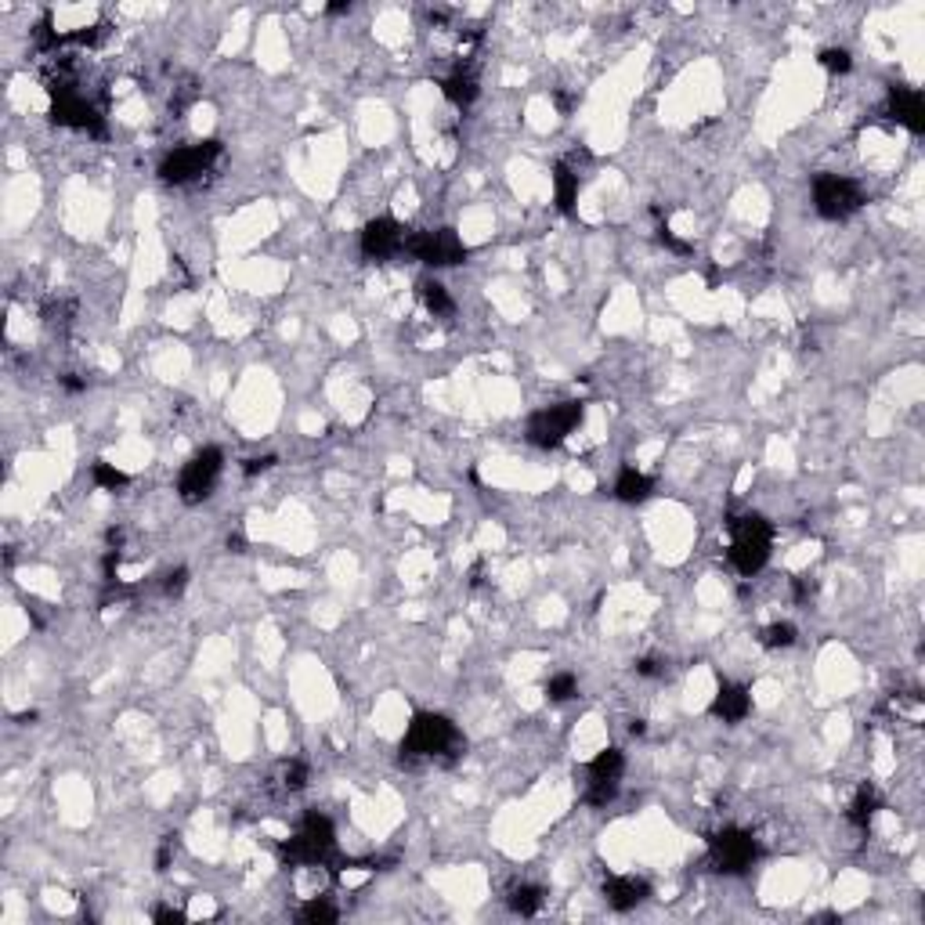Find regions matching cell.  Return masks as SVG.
I'll return each instance as SVG.
<instances>
[{"label": "cell", "instance_id": "cell-1", "mask_svg": "<svg viewBox=\"0 0 925 925\" xmlns=\"http://www.w3.org/2000/svg\"><path fill=\"white\" fill-rule=\"evenodd\" d=\"M463 748V734L456 723L441 712H416L405 737H401V756L405 759H452Z\"/></svg>", "mask_w": 925, "mask_h": 925}, {"label": "cell", "instance_id": "cell-2", "mask_svg": "<svg viewBox=\"0 0 925 925\" xmlns=\"http://www.w3.org/2000/svg\"><path fill=\"white\" fill-rule=\"evenodd\" d=\"M727 532H730V564L741 572V575H756L766 568L770 561V546H774V528L766 517L759 514H741V517H730L727 521Z\"/></svg>", "mask_w": 925, "mask_h": 925}, {"label": "cell", "instance_id": "cell-3", "mask_svg": "<svg viewBox=\"0 0 925 925\" xmlns=\"http://www.w3.org/2000/svg\"><path fill=\"white\" fill-rule=\"evenodd\" d=\"M336 853V832H332V821L318 810L304 814L301 828L279 846V861L297 868V864H325L329 857Z\"/></svg>", "mask_w": 925, "mask_h": 925}, {"label": "cell", "instance_id": "cell-4", "mask_svg": "<svg viewBox=\"0 0 925 925\" xmlns=\"http://www.w3.org/2000/svg\"><path fill=\"white\" fill-rule=\"evenodd\" d=\"M864 207V192L853 178L843 174H817L814 178V210L824 221H846Z\"/></svg>", "mask_w": 925, "mask_h": 925}, {"label": "cell", "instance_id": "cell-5", "mask_svg": "<svg viewBox=\"0 0 925 925\" xmlns=\"http://www.w3.org/2000/svg\"><path fill=\"white\" fill-rule=\"evenodd\" d=\"M759 861V843L745 828H719L708 835V864L723 875H741Z\"/></svg>", "mask_w": 925, "mask_h": 925}, {"label": "cell", "instance_id": "cell-6", "mask_svg": "<svg viewBox=\"0 0 925 925\" xmlns=\"http://www.w3.org/2000/svg\"><path fill=\"white\" fill-rule=\"evenodd\" d=\"M405 250H409L416 261H423L427 268H456V265H463V261L470 257V250H467V243L456 236V228H427V232H416V236H409Z\"/></svg>", "mask_w": 925, "mask_h": 925}, {"label": "cell", "instance_id": "cell-7", "mask_svg": "<svg viewBox=\"0 0 925 925\" xmlns=\"http://www.w3.org/2000/svg\"><path fill=\"white\" fill-rule=\"evenodd\" d=\"M221 141L217 138H207V141H196V145H181V149H174L167 159H163V167H159V178L167 181V185H188V181H196V178H203L217 159H221Z\"/></svg>", "mask_w": 925, "mask_h": 925}, {"label": "cell", "instance_id": "cell-8", "mask_svg": "<svg viewBox=\"0 0 925 925\" xmlns=\"http://www.w3.org/2000/svg\"><path fill=\"white\" fill-rule=\"evenodd\" d=\"M583 401H561V405H550L543 412H535L528 419V441L539 445V448H557L568 441V434L583 423Z\"/></svg>", "mask_w": 925, "mask_h": 925}, {"label": "cell", "instance_id": "cell-9", "mask_svg": "<svg viewBox=\"0 0 925 925\" xmlns=\"http://www.w3.org/2000/svg\"><path fill=\"white\" fill-rule=\"evenodd\" d=\"M221 470H225V452L214 448V445L199 448V452L185 463V470H181V477H178V496H181L188 506L203 503V499L214 492Z\"/></svg>", "mask_w": 925, "mask_h": 925}, {"label": "cell", "instance_id": "cell-10", "mask_svg": "<svg viewBox=\"0 0 925 925\" xmlns=\"http://www.w3.org/2000/svg\"><path fill=\"white\" fill-rule=\"evenodd\" d=\"M621 774H625V756L621 748H604L597 752L590 763H586V806H608L618 795V785H621Z\"/></svg>", "mask_w": 925, "mask_h": 925}, {"label": "cell", "instance_id": "cell-11", "mask_svg": "<svg viewBox=\"0 0 925 925\" xmlns=\"http://www.w3.org/2000/svg\"><path fill=\"white\" fill-rule=\"evenodd\" d=\"M51 120H54L58 127L87 130V134H94V138H101V134H105V120H101V112H98L87 98H80L76 91H58V94H54Z\"/></svg>", "mask_w": 925, "mask_h": 925}, {"label": "cell", "instance_id": "cell-12", "mask_svg": "<svg viewBox=\"0 0 925 925\" xmlns=\"http://www.w3.org/2000/svg\"><path fill=\"white\" fill-rule=\"evenodd\" d=\"M405 243H409V228L394 217H376L361 228V254L369 261H390L405 250Z\"/></svg>", "mask_w": 925, "mask_h": 925}, {"label": "cell", "instance_id": "cell-13", "mask_svg": "<svg viewBox=\"0 0 925 925\" xmlns=\"http://www.w3.org/2000/svg\"><path fill=\"white\" fill-rule=\"evenodd\" d=\"M886 112H890L893 123H901L911 134L925 130V101L919 87H893L890 98H886Z\"/></svg>", "mask_w": 925, "mask_h": 925}, {"label": "cell", "instance_id": "cell-14", "mask_svg": "<svg viewBox=\"0 0 925 925\" xmlns=\"http://www.w3.org/2000/svg\"><path fill=\"white\" fill-rule=\"evenodd\" d=\"M647 897H650V886L643 879H636V875H612L604 882V901H608L612 911H632Z\"/></svg>", "mask_w": 925, "mask_h": 925}, {"label": "cell", "instance_id": "cell-15", "mask_svg": "<svg viewBox=\"0 0 925 925\" xmlns=\"http://www.w3.org/2000/svg\"><path fill=\"white\" fill-rule=\"evenodd\" d=\"M748 712H752V694H748V687L727 683V679H723L719 690H716V698H712V716L723 719V723H741Z\"/></svg>", "mask_w": 925, "mask_h": 925}, {"label": "cell", "instance_id": "cell-16", "mask_svg": "<svg viewBox=\"0 0 925 925\" xmlns=\"http://www.w3.org/2000/svg\"><path fill=\"white\" fill-rule=\"evenodd\" d=\"M441 94H445L452 105H459V109L474 105V101H477V94H481V87H477V72H474L470 65H456V69L441 80Z\"/></svg>", "mask_w": 925, "mask_h": 925}, {"label": "cell", "instance_id": "cell-17", "mask_svg": "<svg viewBox=\"0 0 925 925\" xmlns=\"http://www.w3.org/2000/svg\"><path fill=\"white\" fill-rule=\"evenodd\" d=\"M879 806H882L879 788H875V785H861L857 795H853V803H850V810H846V821H850L853 828L868 832V828H872V817L879 814Z\"/></svg>", "mask_w": 925, "mask_h": 925}, {"label": "cell", "instance_id": "cell-18", "mask_svg": "<svg viewBox=\"0 0 925 925\" xmlns=\"http://www.w3.org/2000/svg\"><path fill=\"white\" fill-rule=\"evenodd\" d=\"M575 199H579V174L568 163H561L554 170V203L561 214H575Z\"/></svg>", "mask_w": 925, "mask_h": 925}, {"label": "cell", "instance_id": "cell-19", "mask_svg": "<svg viewBox=\"0 0 925 925\" xmlns=\"http://www.w3.org/2000/svg\"><path fill=\"white\" fill-rule=\"evenodd\" d=\"M647 496H650V477L640 474L636 467H621V474H618L615 481V499H621V503H643Z\"/></svg>", "mask_w": 925, "mask_h": 925}, {"label": "cell", "instance_id": "cell-20", "mask_svg": "<svg viewBox=\"0 0 925 925\" xmlns=\"http://www.w3.org/2000/svg\"><path fill=\"white\" fill-rule=\"evenodd\" d=\"M416 290H419V301H423V308L430 311L434 318H445V314H452V311H456L452 297H448V290H445L438 279H423Z\"/></svg>", "mask_w": 925, "mask_h": 925}, {"label": "cell", "instance_id": "cell-21", "mask_svg": "<svg viewBox=\"0 0 925 925\" xmlns=\"http://www.w3.org/2000/svg\"><path fill=\"white\" fill-rule=\"evenodd\" d=\"M543 890L539 886H517L514 893H510V911L514 915H521V919H532V915H539L543 911Z\"/></svg>", "mask_w": 925, "mask_h": 925}, {"label": "cell", "instance_id": "cell-22", "mask_svg": "<svg viewBox=\"0 0 925 925\" xmlns=\"http://www.w3.org/2000/svg\"><path fill=\"white\" fill-rule=\"evenodd\" d=\"M759 643H763L766 650H785V647L795 643V625H792V621H770V625L759 632Z\"/></svg>", "mask_w": 925, "mask_h": 925}, {"label": "cell", "instance_id": "cell-23", "mask_svg": "<svg viewBox=\"0 0 925 925\" xmlns=\"http://www.w3.org/2000/svg\"><path fill=\"white\" fill-rule=\"evenodd\" d=\"M91 474H94V485L98 488H105V492H116V488H127V474L123 470H116L112 463H105V459H98L94 467H91Z\"/></svg>", "mask_w": 925, "mask_h": 925}, {"label": "cell", "instance_id": "cell-24", "mask_svg": "<svg viewBox=\"0 0 925 925\" xmlns=\"http://www.w3.org/2000/svg\"><path fill=\"white\" fill-rule=\"evenodd\" d=\"M575 694H579V683H575L572 672H557V676L546 679V698H550V701L561 705V701H572Z\"/></svg>", "mask_w": 925, "mask_h": 925}, {"label": "cell", "instance_id": "cell-25", "mask_svg": "<svg viewBox=\"0 0 925 925\" xmlns=\"http://www.w3.org/2000/svg\"><path fill=\"white\" fill-rule=\"evenodd\" d=\"M817 62H821V69H828V72H835V76H843V72L853 69V54H850L846 47H824V51L817 54Z\"/></svg>", "mask_w": 925, "mask_h": 925}, {"label": "cell", "instance_id": "cell-26", "mask_svg": "<svg viewBox=\"0 0 925 925\" xmlns=\"http://www.w3.org/2000/svg\"><path fill=\"white\" fill-rule=\"evenodd\" d=\"M340 915H336V908L325 901V897H314L308 901L304 908H301V922H311V925H325V922H336Z\"/></svg>", "mask_w": 925, "mask_h": 925}, {"label": "cell", "instance_id": "cell-27", "mask_svg": "<svg viewBox=\"0 0 925 925\" xmlns=\"http://www.w3.org/2000/svg\"><path fill=\"white\" fill-rule=\"evenodd\" d=\"M72 304L69 301H51L47 308H43V325L47 329H65L69 322H72Z\"/></svg>", "mask_w": 925, "mask_h": 925}, {"label": "cell", "instance_id": "cell-28", "mask_svg": "<svg viewBox=\"0 0 925 925\" xmlns=\"http://www.w3.org/2000/svg\"><path fill=\"white\" fill-rule=\"evenodd\" d=\"M308 774H311L308 763H304V759H294V763L286 766V781H283V785H286L290 792H301V788L308 785Z\"/></svg>", "mask_w": 925, "mask_h": 925}, {"label": "cell", "instance_id": "cell-29", "mask_svg": "<svg viewBox=\"0 0 925 925\" xmlns=\"http://www.w3.org/2000/svg\"><path fill=\"white\" fill-rule=\"evenodd\" d=\"M185 586H188V568H174V572H167V579H163V593H167V597H181V593H185Z\"/></svg>", "mask_w": 925, "mask_h": 925}, {"label": "cell", "instance_id": "cell-30", "mask_svg": "<svg viewBox=\"0 0 925 925\" xmlns=\"http://www.w3.org/2000/svg\"><path fill=\"white\" fill-rule=\"evenodd\" d=\"M658 243L661 246H669L672 254H690V243H683V239H676L672 236V228L669 225H658Z\"/></svg>", "mask_w": 925, "mask_h": 925}, {"label": "cell", "instance_id": "cell-31", "mask_svg": "<svg viewBox=\"0 0 925 925\" xmlns=\"http://www.w3.org/2000/svg\"><path fill=\"white\" fill-rule=\"evenodd\" d=\"M272 467H275V456H254V459L243 463V474H246V477H257V474H265V470H272Z\"/></svg>", "mask_w": 925, "mask_h": 925}, {"label": "cell", "instance_id": "cell-32", "mask_svg": "<svg viewBox=\"0 0 925 925\" xmlns=\"http://www.w3.org/2000/svg\"><path fill=\"white\" fill-rule=\"evenodd\" d=\"M636 676H643V679H658V676H665V665H661L658 658H640V661H636Z\"/></svg>", "mask_w": 925, "mask_h": 925}, {"label": "cell", "instance_id": "cell-33", "mask_svg": "<svg viewBox=\"0 0 925 925\" xmlns=\"http://www.w3.org/2000/svg\"><path fill=\"white\" fill-rule=\"evenodd\" d=\"M152 919H156V922L178 925V922H185V911H178V908H156V911H152Z\"/></svg>", "mask_w": 925, "mask_h": 925}, {"label": "cell", "instance_id": "cell-34", "mask_svg": "<svg viewBox=\"0 0 925 925\" xmlns=\"http://www.w3.org/2000/svg\"><path fill=\"white\" fill-rule=\"evenodd\" d=\"M170 857H174V839H167V843L159 846V853H156V868H159V872H167V868H170Z\"/></svg>", "mask_w": 925, "mask_h": 925}, {"label": "cell", "instance_id": "cell-35", "mask_svg": "<svg viewBox=\"0 0 925 925\" xmlns=\"http://www.w3.org/2000/svg\"><path fill=\"white\" fill-rule=\"evenodd\" d=\"M62 387H65L69 394H80V390H83L87 383H83V380H76V376H65V380H62Z\"/></svg>", "mask_w": 925, "mask_h": 925}, {"label": "cell", "instance_id": "cell-36", "mask_svg": "<svg viewBox=\"0 0 925 925\" xmlns=\"http://www.w3.org/2000/svg\"><path fill=\"white\" fill-rule=\"evenodd\" d=\"M243 546H246V543H243V535H228V550H236V554H243Z\"/></svg>", "mask_w": 925, "mask_h": 925}, {"label": "cell", "instance_id": "cell-37", "mask_svg": "<svg viewBox=\"0 0 925 925\" xmlns=\"http://www.w3.org/2000/svg\"><path fill=\"white\" fill-rule=\"evenodd\" d=\"M629 734H632V737H643V734H647V727H643V719H632V727H629Z\"/></svg>", "mask_w": 925, "mask_h": 925}, {"label": "cell", "instance_id": "cell-38", "mask_svg": "<svg viewBox=\"0 0 925 925\" xmlns=\"http://www.w3.org/2000/svg\"><path fill=\"white\" fill-rule=\"evenodd\" d=\"M325 11H329V14H343V11H351V4H329Z\"/></svg>", "mask_w": 925, "mask_h": 925}]
</instances>
